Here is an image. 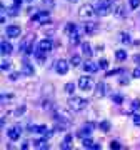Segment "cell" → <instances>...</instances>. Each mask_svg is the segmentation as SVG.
<instances>
[{
    "mask_svg": "<svg viewBox=\"0 0 140 150\" xmlns=\"http://www.w3.org/2000/svg\"><path fill=\"white\" fill-rule=\"evenodd\" d=\"M98 67H100L102 70H107V69H108V62H107L105 59H103V60H100V62H98Z\"/></svg>",
    "mask_w": 140,
    "mask_h": 150,
    "instance_id": "cell-27",
    "label": "cell"
},
{
    "mask_svg": "<svg viewBox=\"0 0 140 150\" xmlns=\"http://www.w3.org/2000/svg\"><path fill=\"white\" fill-rule=\"evenodd\" d=\"M23 112H25V107H23V105H22V107H18V108H17V115H22V113H23Z\"/></svg>",
    "mask_w": 140,
    "mask_h": 150,
    "instance_id": "cell-34",
    "label": "cell"
},
{
    "mask_svg": "<svg viewBox=\"0 0 140 150\" xmlns=\"http://www.w3.org/2000/svg\"><path fill=\"white\" fill-rule=\"evenodd\" d=\"M117 74H119V70H113V72H108L107 77H113V75H117Z\"/></svg>",
    "mask_w": 140,
    "mask_h": 150,
    "instance_id": "cell-38",
    "label": "cell"
},
{
    "mask_svg": "<svg viewBox=\"0 0 140 150\" xmlns=\"http://www.w3.org/2000/svg\"><path fill=\"white\" fill-rule=\"evenodd\" d=\"M112 12H113V15H117V17H122L125 13L124 12V4H120V2H117V4H113L112 7Z\"/></svg>",
    "mask_w": 140,
    "mask_h": 150,
    "instance_id": "cell-12",
    "label": "cell"
},
{
    "mask_svg": "<svg viewBox=\"0 0 140 150\" xmlns=\"http://www.w3.org/2000/svg\"><path fill=\"white\" fill-rule=\"evenodd\" d=\"M70 140H72V135H67V137H65V142H67V144H69Z\"/></svg>",
    "mask_w": 140,
    "mask_h": 150,
    "instance_id": "cell-41",
    "label": "cell"
},
{
    "mask_svg": "<svg viewBox=\"0 0 140 150\" xmlns=\"http://www.w3.org/2000/svg\"><path fill=\"white\" fill-rule=\"evenodd\" d=\"M82 50H83V55H85L87 59L92 57V50H90V45H88V43H83V45H82Z\"/></svg>",
    "mask_w": 140,
    "mask_h": 150,
    "instance_id": "cell-17",
    "label": "cell"
},
{
    "mask_svg": "<svg viewBox=\"0 0 140 150\" xmlns=\"http://www.w3.org/2000/svg\"><path fill=\"white\" fill-rule=\"evenodd\" d=\"M70 2H77V0H70Z\"/></svg>",
    "mask_w": 140,
    "mask_h": 150,
    "instance_id": "cell-43",
    "label": "cell"
},
{
    "mask_svg": "<svg viewBox=\"0 0 140 150\" xmlns=\"http://www.w3.org/2000/svg\"><path fill=\"white\" fill-rule=\"evenodd\" d=\"M103 95H105V85H103V83H98L97 92H95V97H103Z\"/></svg>",
    "mask_w": 140,
    "mask_h": 150,
    "instance_id": "cell-18",
    "label": "cell"
},
{
    "mask_svg": "<svg viewBox=\"0 0 140 150\" xmlns=\"http://www.w3.org/2000/svg\"><path fill=\"white\" fill-rule=\"evenodd\" d=\"M0 48H2V55H10L12 54V45H10V43H7L5 40L2 42Z\"/></svg>",
    "mask_w": 140,
    "mask_h": 150,
    "instance_id": "cell-13",
    "label": "cell"
},
{
    "mask_svg": "<svg viewBox=\"0 0 140 150\" xmlns=\"http://www.w3.org/2000/svg\"><path fill=\"white\" fill-rule=\"evenodd\" d=\"M139 107H140V102H139V100H134V103H132V108L135 110V108H139Z\"/></svg>",
    "mask_w": 140,
    "mask_h": 150,
    "instance_id": "cell-36",
    "label": "cell"
},
{
    "mask_svg": "<svg viewBox=\"0 0 140 150\" xmlns=\"http://www.w3.org/2000/svg\"><path fill=\"white\" fill-rule=\"evenodd\" d=\"M132 75H134L135 79H140V65L134 69V72H132Z\"/></svg>",
    "mask_w": 140,
    "mask_h": 150,
    "instance_id": "cell-29",
    "label": "cell"
},
{
    "mask_svg": "<svg viewBox=\"0 0 140 150\" xmlns=\"http://www.w3.org/2000/svg\"><path fill=\"white\" fill-rule=\"evenodd\" d=\"M93 13H95V10L92 8V5H83V7H80V10H78V17H80V18H90Z\"/></svg>",
    "mask_w": 140,
    "mask_h": 150,
    "instance_id": "cell-3",
    "label": "cell"
},
{
    "mask_svg": "<svg viewBox=\"0 0 140 150\" xmlns=\"http://www.w3.org/2000/svg\"><path fill=\"white\" fill-rule=\"evenodd\" d=\"M78 87H80V90H90L92 79H90V77H80V80H78Z\"/></svg>",
    "mask_w": 140,
    "mask_h": 150,
    "instance_id": "cell-8",
    "label": "cell"
},
{
    "mask_svg": "<svg viewBox=\"0 0 140 150\" xmlns=\"http://www.w3.org/2000/svg\"><path fill=\"white\" fill-rule=\"evenodd\" d=\"M80 62H82L80 55H72V59H70V65L77 67V65H80Z\"/></svg>",
    "mask_w": 140,
    "mask_h": 150,
    "instance_id": "cell-19",
    "label": "cell"
},
{
    "mask_svg": "<svg viewBox=\"0 0 140 150\" xmlns=\"http://www.w3.org/2000/svg\"><path fill=\"white\" fill-rule=\"evenodd\" d=\"M75 28H77V27H75V23H69V25H67V28H65V30H67V32L70 33V32H72V30H75Z\"/></svg>",
    "mask_w": 140,
    "mask_h": 150,
    "instance_id": "cell-32",
    "label": "cell"
},
{
    "mask_svg": "<svg viewBox=\"0 0 140 150\" xmlns=\"http://www.w3.org/2000/svg\"><path fill=\"white\" fill-rule=\"evenodd\" d=\"M110 149H120V144H119V142H110Z\"/></svg>",
    "mask_w": 140,
    "mask_h": 150,
    "instance_id": "cell-33",
    "label": "cell"
},
{
    "mask_svg": "<svg viewBox=\"0 0 140 150\" xmlns=\"http://www.w3.org/2000/svg\"><path fill=\"white\" fill-rule=\"evenodd\" d=\"M30 132H37V134H42V135H45V137H49L52 132H49V129L45 127V125H32L30 127Z\"/></svg>",
    "mask_w": 140,
    "mask_h": 150,
    "instance_id": "cell-9",
    "label": "cell"
},
{
    "mask_svg": "<svg viewBox=\"0 0 140 150\" xmlns=\"http://www.w3.org/2000/svg\"><path fill=\"white\" fill-rule=\"evenodd\" d=\"M122 42H130V37L125 35V33H122Z\"/></svg>",
    "mask_w": 140,
    "mask_h": 150,
    "instance_id": "cell-37",
    "label": "cell"
},
{
    "mask_svg": "<svg viewBox=\"0 0 140 150\" xmlns=\"http://www.w3.org/2000/svg\"><path fill=\"white\" fill-rule=\"evenodd\" d=\"M23 74L25 75H33V69L30 67V64H27V62L23 64Z\"/></svg>",
    "mask_w": 140,
    "mask_h": 150,
    "instance_id": "cell-22",
    "label": "cell"
},
{
    "mask_svg": "<svg viewBox=\"0 0 140 150\" xmlns=\"http://www.w3.org/2000/svg\"><path fill=\"white\" fill-rule=\"evenodd\" d=\"M112 12V2H107V0H100L98 2L97 8H95V13L100 17H105Z\"/></svg>",
    "mask_w": 140,
    "mask_h": 150,
    "instance_id": "cell-2",
    "label": "cell"
},
{
    "mask_svg": "<svg viewBox=\"0 0 140 150\" xmlns=\"http://www.w3.org/2000/svg\"><path fill=\"white\" fill-rule=\"evenodd\" d=\"M55 70H57L60 75H65L67 72H69V64H67L65 60H57V64H55Z\"/></svg>",
    "mask_w": 140,
    "mask_h": 150,
    "instance_id": "cell-5",
    "label": "cell"
},
{
    "mask_svg": "<svg viewBox=\"0 0 140 150\" xmlns=\"http://www.w3.org/2000/svg\"><path fill=\"white\" fill-rule=\"evenodd\" d=\"M47 20H49V10H42L32 17V22H45L47 23Z\"/></svg>",
    "mask_w": 140,
    "mask_h": 150,
    "instance_id": "cell-7",
    "label": "cell"
},
{
    "mask_svg": "<svg viewBox=\"0 0 140 150\" xmlns=\"http://www.w3.org/2000/svg\"><path fill=\"white\" fill-rule=\"evenodd\" d=\"M20 134H22V130L18 129V127H13V129H10L8 132H7V135H8V139H10V140H13V142L20 139Z\"/></svg>",
    "mask_w": 140,
    "mask_h": 150,
    "instance_id": "cell-10",
    "label": "cell"
},
{
    "mask_svg": "<svg viewBox=\"0 0 140 150\" xmlns=\"http://www.w3.org/2000/svg\"><path fill=\"white\" fill-rule=\"evenodd\" d=\"M10 69V62H8V60H4V62H2V70H8Z\"/></svg>",
    "mask_w": 140,
    "mask_h": 150,
    "instance_id": "cell-30",
    "label": "cell"
},
{
    "mask_svg": "<svg viewBox=\"0 0 140 150\" xmlns=\"http://www.w3.org/2000/svg\"><path fill=\"white\" fill-rule=\"evenodd\" d=\"M82 144H83V149H92V147H93V142H92L90 139H85Z\"/></svg>",
    "mask_w": 140,
    "mask_h": 150,
    "instance_id": "cell-25",
    "label": "cell"
},
{
    "mask_svg": "<svg viewBox=\"0 0 140 150\" xmlns=\"http://www.w3.org/2000/svg\"><path fill=\"white\" fill-rule=\"evenodd\" d=\"M87 105H88V102H87L85 98H82V97H70L69 98V107L70 110H74V112H80V110H83V108H87Z\"/></svg>",
    "mask_w": 140,
    "mask_h": 150,
    "instance_id": "cell-1",
    "label": "cell"
},
{
    "mask_svg": "<svg viewBox=\"0 0 140 150\" xmlns=\"http://www.w3.org/2000/svg\"><path fill=\"white\" fill-rule=\"evenodd\" d=\"M100 69L97 64H93V62H85L83 64V70H85L87 74H93V72H97V70Z\"/></svg>",
    "mask_w": 140,
    "mask_h": 150,
    "instance_id": "cell-11",
    "label": "cell"
},
{
    "mask_svg": "<svg viewBox=\"0 0 140 150\" xmlns=\"http://www.w3.org/2000/svg\"><path fill=\"white\" fill-rule=\"evenodd\" d=\"M27 2H33V0H27Z\"/></svg>",
    "mask_w": 140,
    "mask_h": 150,
    "instance_id": "cell-44",
    "label": "cell"
},
{
    "mask_svg": "<svg viewBox=\"0 0 140 150\" xmlns=\"http://www.w3.org/2000/svg\"><path fill=\"white\" fill-rule=\"evenodd\" d=\"M115 57H117V60H125L127 59V50H117Z\"/></svg>",
    "mask_w": 140,
    "mask_h": 150,
    "instance_id": "cell-20",
    "label": "cell"
},
{
    "mask_svg": "<svg viewBox=\"0 0 140 150\" xmlns=\"http://www.w3.org/2000/svg\"><path fill=\"white\" fill-rule=\"evenodd\" d=\"M83 28H85L87 33H92V32H95V30H97V23H95V22H87Z\"/></svg>",
    "mask_w": 140,
    "mask_h": 150,
    "instance_id": "cell-15",
    "label": "cell"
},
{
    "mask_svg": "<svg viewBox=\"0 0 140 150\" xmlns=\"http://www.w3.org/2000/svg\"><path fill=\"white\" fill-rule=\"evenodd\" d=\"M65 92H67V93H70V95H72V93L75 92V85H74L72 82H69V83L65 85Z\"/></svg>",
    "mask_w": 140,
    "mask_h": 150,
    "instance_id": "cell-23",
    "label": "cell"
},
{
    "mask_svg": "<svg viewBox=\"0 0 140 150\" xmlns=\"http://www.w3.org/2000/svg\"><path fill=\"white\" fill-rule=\"evenodd\" d=\"M17 77H18V74H12L10 75V80H17Z\"/></svg>",
    "mask_w": 140,
    "mask_h": 150,
    "instance_id": "cell-40",
    "label": "cell"
},
{
    "mask_svg": "<svg viewBox=\"0 0 140 150\" xmlns=\"http://www.w3.org/2000/svg\"><path fill=\"white\" fill-rule=\"evenodd\" d=\"M129 4H130V8H132V10H135V8L140 5V0H130Z\"/></svg>",
    "mask_w": 140,
    "mask_h": 150,
    "instance_id": "cell-28",
    "label": "cell"
},
{
    "mask_svg": "<svg viewBox=\"0 0 140 150\" xmlns=\"http://www.w3.org/2000/svg\"><path fill=\"white\" fill-rule=\"evenodd\" d=\"M134 123L137 125V127H140V115H139V113H135V115H134Z\"/></svg>",
    "mask_w": 140,
    "mask_h": 150,
    "instance_id": "cell-31",
    "label": "cell"
},
{
    "mask_svg": "<svg viewBox=\"0 0 140 150\" xmlns=\"http://www.w3.org/2000/svg\"><path fill=\"white\" fill-rule=\"evenodd\" d=\"M20 27L18 25H8V27L5 28V33H7V37H12V38H15V37H20Z\"/></svg>",
    "mask_w": 140,
    "mask_h": 150,
    "instance_id": "cell-4",
    "label": "cell"
},
{
    "mask_svg": "<svg viewBox=\"0 0 140 150\" xmlns=\"http://www.w3.org/2000/svg\"><path fill=\"white\" fill-rule=\"evenodd\" d=\"M13 5H15V7H20V5H22V0H13Z\"/></svg>",
    "mask_w": 140,
    "mask_h": 150,
    "instance_id": "cell-39",
    "label": "cell"
},
{
    "mask_svg": "<svg viewBox=\"0 0 140 150\" xmlns=\"http://www.w3.org/2000/svg\"><path fill=\"white\" fill-rule=\"evenodd\" d=\"M92 129H93V125H92V123H87L85 127H83V129L78 132V135H80V137H83V135H88V134L92 132Z\"/></svg>",
    "mask_w": 140,
    "mask_h": 150,
    "instance_id": "cell-16",
    "label": "cell"
},
{
    "mask_svg": "<svg viewBox=\"0 0 140 150\" xmlns=\"http://www.w3.org/2000/svg\"><path fill=\"white\" fill-rule=\"evenodd\" d=\"M38 50H42V52H45V54H49L50 50H52V40H49V38L40 40V42H38Z\"/></svg>",
    "mask_w": 140,
    "mask_h": 150,
    "instance_id": "cell-6",
    "label": "cell"
},
{
    "mask_svg": "<svg viewBox=\"0 0 140 150\" xmlns=\"http://www.w3.org/2000/svg\"><path fill=\"white\" fill-rule=\"evenodd\" d=\"M75 30H74V33H70V43H72V45H77V43H78V33H77Z\"/></svg>",
    "mask_w": 140,
    "mask_h": 150,
    "instance_id": "cell-21",
    "label": "cell"
},
{
    "mask_svg": "<svg viewBox=\"0 0 140 150\" xmlns=\"http://www.w3.org/2000/svg\"><path fill=\"white\" fill-rule=\"evenodd\" d=\"M33 147L35 149H49V144L45 139H40V140H33Z\"/></svg>",
    "mask_w": 140,
    "mask_h": 150,
    "instance_id": "cell-14",
    "label": "cell"
},
{
    "mask_svg": "<svg viewBox=\"0 0 140 150\" xmlns=\"http://www.w3.org/2000/svg\"><path fill=\"white\" fill-rule=\"evenodd\" d=\"M100 129H102V132H108L110 130V123L107 120H103V122H100Z\"/></svg>",
    "mask_w": 140,
    "mask_h": 150,
    "instance_id": "cell-24",
    "label": "cell"
},
{
    "mask_svg": "<svg viewBox=\"0 0 140 150\" xmlns=\"http://www.w3.org/2000/svg\"><path fill=\"white\" fill-rule=\"evenodd\" d=\"M43 4L47 7H54V0H43Z\"/></svg>",
    "mask_w": 140,
    "mask_h": 150,
    "instance_id": "cell-35",
    "label": "cell"
},
{
    "mask_svg": "<svg viewBox=\"0 0 140 150\" xmlns=\"http://www.w3.org/2000/svg\"><path fill=\"white\" fill-rule=\"evenodd\" d=\"M112 100L117 103V105H120V103L124 102V97H122V95H113V97H112Z\"/></svg>",
    "mask_w": 140,
    "mask_h": 150,
    "instance_id": "cell-26",
    "label": "cell"
},
{
    "mask_svg": "<svg viewBox=\"0 0 140 150\" xmlns=\"http://www.w3.org/2000/svg\"><path fill=\"white\" fill-rule=\"evenodd\" d=\"M92 149H93V150H98V149H100V145H98V144H93V147H92Z\"/></svg>",
    "mask_w": 140,
    "mask_h": 150,
    "instance_id": "cell-42",
    "label": "cell"
}]
</instances>
